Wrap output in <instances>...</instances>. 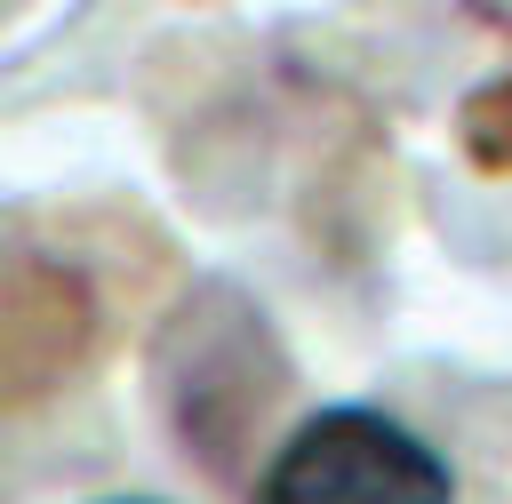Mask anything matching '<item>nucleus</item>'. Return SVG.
Wrapping results in <instances>:
<instances>
[{
	"label": "nucleus",
	"mask_w": 512,
	"mask_h": 504,
	"mask_svg": "<svg viewBox=\"0 0 512 504\" xmlns=\"http://www.w3.org/2000/svg\"><path fill=\"white\" fill-rule=\"evenodd\" d=\"M256 504H456L448 456L368 400H328L272 448Z\"/></svg>",
	"instance_id": "f257e3e1"
},
{
	"label": "nucleus",
	"mask_w": 512,
	"mask_h": 504,
	"mask_svg": "<svg viewBox=\"0 0 512 504\" xmlns=\"http://www.w3.org/2000/svg\"><path fill=\"white\" fill-rule=\"evenodd\" d=\"M96 504H168V496H96Z\"/></svg>",
	"instance_id": "f03ea898"
}]
</instances>
